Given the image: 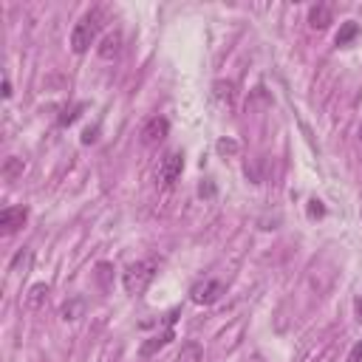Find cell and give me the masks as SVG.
I'll list each match as a JSON object with an SVG mask.
<instances>
[{
	"label": "cell",
	"instance_id": "cell-20",
	"mask_svg": "<svg viewBox=\"0 0 362 362\" xmlns=\"http://www.w3.org/2000/svg\"><path fill=\"white\" fill-rule=\"evenodd\" d=\"M348 362H362V342H356V345L351 348V354H348Z\"/></svg>",
	"mask_w": 362,
	"mask_h": 362
},
{
	"label": "cell",
	"instance_id": "cell-13",
	"mask_svg": "<svg viewBox=\"0 0 362 362\" xmlns=\"http://www.w3.org/2000/svg\"><path fill=\"white\" fill-rule=\"evenodd\" d=\"M212 88H215V96H218L223 105H232V102H235V85H232V82H223V79H221V82H215Z\"/></svg>",
	"mask_w": 362,
	"mask_h": 362
},
{
	"label": "cell",
	"instance_id": "cell-6",
	"mask_svg": "<svg viewBox=\"0 0 362 362\" xmlns=\"http://www.w3.org/2000/svg\"><path fill=\"white\" fill-rule=\"evenodd\" d=\"M28 221V209L25 206H6L0 212V232L3 235H14L23 229V223Z\"/></svg>",
	"mask_w": 362,
	"mask_h": 362
},
{
	"label": "cell",
	"instance_id": "cell-1",
	"mask_svg": "<svg viewBox=\"0 0 362 362\" xmlns=\"http://www.w3.org/2000/svg\"><path fill=\"white\" fill-rule=\"evenodd\" d=\"M102 25H105V8H90V11H85V14L74 23V31H71V48H74L76 54H85V51L96 42Z\"/></svg>",
	"mask_w": 362,
	"mask_h": 362
},
{
	"label": "cell",
	"instance_id": "cell-17",
	"mask_svg": "<svg viewBox=\"0 0 362 362\" xmlns=\"http://www.w3.org/2000/svg\"><path fill=\"white\" fill-rule=\"evenodd\" d=\"M28 263H31V249H23V252H17V255H14V260H11V266H8V269H11V272H20V266H23V269H28Z\"/></svg>",
	"mask_w": 362,
	"mask_h": 362
},
{
	"label": "cell",
	"instance_id": "cell-5",
	"mask_svg": "<svg viewBox=\"0 0 362 362\" xmlns=\"http://www.w3.org/2000/svg\"><path fill=\"white\" fill-rule=\"evenodd\" d=\"M167 133H170V122H167L164 116H153V119H147L144 127H141V144H144V147H153V144L164 141Z\"/></svg>",
	"mask_w": 362,
	"mask_h": 362
},
{
	"label": "cell",
	"instance_id": "cell-18",
	"mask_svg": "<svg viewBox=\"0 0 362 362\" xmlns=\"http://www.w3.org/2000/svg\"><path fill=\"white\" fill-rule=\"evenodd\" d=\"M308 215H311V218H314V215H317V218H320V215H325L322 201H317V198H314V201H308Z\"/></svg>",
	"mask_w": 362,
	"mask_h": 362
},
{
	"label": "cell",
	"instance_id": "cell-11",
	"mask_svg": "<svg viewBox=\"0 0 362 362\" xmlns=\"http://www.w3.org/2000/svg\"><path fill=\"white\" fill-rule=\"evenodd\" d=\"M48 291H51V288H48L45 283L31 286V288H28V294H25V305H28V308H40V305L48 300Z\"/></svg>",
	"mask_w": 362,
	"mask_h": 362
},
{
	"label": "cell",
	"instance_id": "cell-7",
	"mask_svg": "<svg viewBox=\"0 0 362 362\" xmlns=\"http://www.w3.org/2000/svg\"><path fill=\"white\" fill-rule=\"evenodd\" d=\"M175 339V331H173V325H167L161 334H156V337H150L147 342H141V348H139V356L141 359H150L156 351H161L164 345H170Z\"/></svg>",
	"mask_w": 362,
	"mask_h": 362
},
{
	"label": "cell",
	"instance_id": "cell-9",
	"mask_svg": "<svg viewBox=\"0 0 362 362\" xmlns=\"http://www.w3.org/2000/svg\"><path fill=\"white\" fill-rule=\"evenodd\" d=\"M334 23V8L325 3H317L308 8V25L311 28H328Z\"/></svg>",
	"mask_w": 362,
	"mask_h": 362
},
{
	"label": "cell",
	"instance_id": "cell-10",
	"mask_svg": "<svg viewBox=\"0 0 362 362\" xmlns=\"http://www.w3.org/2000/svg\"><path fill=\"white\" fill-rule=\"evenodd\" d=\"M356 37H359V23L348 20V23H342V25H339V31H337V40H334V42H337L339 48H345V45H351Z\"/></svg>",
	"mask_w": 362,
	"mask_h": 362
},
{
	"label": "cell",
	"instance_id": "cell-19",
	"mask_svg": "<svg viewBox=\"0 0 362 362\" xmlns=\"http://www.w3.org/2000/svg\"><path fill=\"white\" fill-rule=\"evenodd\" d=\"M238 150V144L235 141H226V139H221L218 141V153H235Z\"/></svg>",
	"mask_w": 362,
	"mask_h": 362
},
{
	"label": "cell",
	"instance_id": "cell-3",
	"mask_svg": "<svg viewBox=\"0 0 362 362\" xmlns=\"http://www.w3.org/2000/svg\"><path fill=\"white\" fill-rule=\"evenodd\" d=\"M226 288H223V283L221 280H212V277H206V280H198L192 288H189V300L195 303V305H212V303H218L221 300V294H223Z\"/></svg>",
	"mask_w": 362,
	"mask_h": 362
},
{
	"label": "cell",
	"instance_id": "cell-4",
	"mask_svg": "<svg viewBox=\"0 0 362 362\" xmlns=\"http://www.w3.org/2000/svg\"><path fill=\"white\" fill-rule=\"evenodd\" d=\"M181 170H184V156H181L178 150H173V153H167V156L161 158V164H158V181H161L164 187H173V184L178 181Z\"/></svg>",
	"mask_w": 362,
	"mask_h": 362
},
{
	"label": "cell",
	"instance_id": "cell-26",
	"mask_svg": "<svg viewBox=\"0 0 362 362\" xmlns=\"http://www.w3.org/2000/svg\"><path fill=\"white\" fill-rule=\"evenodd\" d=\"M359 215H362V209H359Z\"/></svg>",
	"mask_w": 362,
	"mask_h": 362
},
{
	"label": "cell",
	"instance_id": "cell-14",
	"mask_svg": "<svg viewBox=\"0 0 362 362\" xmlns=\"http://www.w3.org/2000/svg\"><path fill=\"white\" fill-rule=\"evenodd\" d=\"M82 110H85V105H82V102H79V105L65 107V110L57 116V124H59V127H68L71 122H76V119H79V113H82Z\"/></svg>",
	"mask_w": 362,
	"mask_h": 362
},
{
	"label": "cell",
	"instance_id": "cell-12",
	"mask_svg": "<svg viewBox=\"0 0 362 362\" xmlns=\"http://www.w3.org/2000/svg\"><path fill=\"white\" fill-rule=\"evenodd\" d=\"M178 362H204V348L198 342H184L181 354H178Z\"/></svg>",
	"mask_w": 362,
	"mask_h": 362
},
{
	"label": "cell",
	"instance_id": "cell-24",
	"mask_svg": "<svg viewBox=\"0 0 362 362\" xmlns=\"http://www.w3.org/2000/svg\"><path fill=\"white\" fill-rule=\"evenodd\" d=\"M354 311H356V320L362 322V297H356V300H354Z\"/></svg>",
	"mask_w": 362,
	"mask_h": 362
},
{
	"label": "cell",
	"instance_id": "cell-21",
	"mask_svg": "<svg viewBox=\"0 0 362 362\" xmlns=\"http://www.w3.org/2000/svg\"><path fill=\"white\" fill-rule=\"evenodd\" d=\"M96 133H99L96 127H88V130L82 133V144H90V141H96Z\"/></svg>",
	"mask_w": 362,
	"mask_h": 362
},
{
	"label": "cell",
	"instance_id": "cell-25",
	"mask_svg": "<svg viewBox=\"0 0 362 362\" xmlns=\"http://www.w3.org/2000/svg\"><path fill=\"white\" fill-rule=\"evenodd\" d=\"M359 141H362V124H359Z\"/></svg>",
	"mask_w": 362,
	"mask_h": 362
},
{
	"label": "cell",
	"instance_id": "cell-22",
	"mask_svg": "<svg viewBox=\"0 0 362 362\" xmlns=\"http://www.w3.org/2000/svg\"><path fill=\"white\" fill-rule=\"evenodd\" d=\"M3 96H6V99L11 96V79H8V76H3Z\"/></svg>",
	"mask_w": 362,
	"mask_h": 362
},
{
	"label": "cell",
	"instance_id": "cell-16",
	"mask_svg": "<svg viewBox=\"0 0 362 362\" xmlns=\"http://www.w3.org/2000/svg\"><path fill=\"white\" fill-rule=\"evenodd\" d=\"M82 308H85V303H82V300L65 303V305H62V320H76V317L82 314Z\"/></svg>",
	"mask_w": 362,
	"mask_h": 362
},
{
	"label": "cell",
	"instance_id": "cell-23",
	"mask_svg": "<svg viewBox=\"0 0 362 362\" xmlns=\"http://www.w3.org/2000/svg\"><path fill=\"white\" fill-rule=\"evenodd\" d=\"M198 192H201V195H215V187L206 181V184H201V189H198Z\"/></svg>",
	"mask_w": 362,
	"mask_h": 362
},
{
	"label": "cell",
	"instance_id": "cell-2",
	"mask_svg": "<svg viewBox=\"0 0 362 362\" xmlns=\"http://www.w3.org/2000/svg\"><path fill=\"white\" fill-rule=\"evenodd\" d=\"M158 274V260L156 257H141L136 263H130L124 272H122V286L130 297H139L150 288V283L156 280Z\"/></svg>",
	"mask_w": 362,
	"mask_h": 362
},
{
	"label": "cell",
	"instance_id": "cell-8",
	"mask_svg": "<svg viewBox=\"0 0 362 362\" xmlns=\"http://www.w3.org/2000/svg\"><path fill=\"white\" fill-rule=\"evenodd\" d=\"M122 42H124V40H122V31H110V34L102 37V42H99L96 51H99L102 59H116V57L122 54Z\"/></svg>",
	"mask_w": 362,
	"mask_h": 362
},
{
	"label": "cell",
	"instance_id": "cell-15",
	"mask_svg": "<svg viewBox=\"0 0 362 362\" xmlns=\"http://www.w3.org/2000/svg\"><path fill=\"white\" fill-rule=\"evenodd\" d=\"M20 173H23V158H14V156H11V158L3 164V175H6L8 181H14Z\"/></svg>",
	"mask_w": 362,
	"mask_h": 362
}]
</instances>
